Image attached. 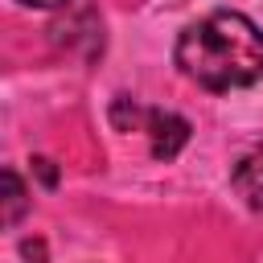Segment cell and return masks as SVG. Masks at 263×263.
I'll return each mask as SVG.
<instances>
[{
	"instance_id": "obj_1",
	"label": "cell",
	"mask_w": 263,
	"mask_h": 263,
	"mask_svg": "<svg viewBox=\"0 0 263 263\" xmlns=\"http://www.w3.org/2000/svg\"><path fill=\"white\" fill-rule=\"evenodd\" d=\"M173 58L189 82L238 90L263 78V29L242 12H210L177 37Z\"/></svg>"
},
{
	"instance_id": "obj_2",
	"label": "cell",
	"mask_w": 263,
	"mask_h": 263,
	"mask_svg": "<svg viewBox=\"0 0 263 263\" xmlns=\"http://www.w3.org/2000/svg\"><path fill=\"white\" fill-rule=\"evenodd\" d=\"M144 127H148V140H152V156L156 160H173L185 140H189V123L173 111H148L144 115Z\"/></svg>"
},
{
	"instance_id": "obj_3",
	"label": "cell",
	"mask_w": 263,
	"mask_h": 263,
	"mask_svg": "<svg viewBox=\"0 0 263 263\" xmlns=\"http://www.w3.org/2000/svg\"><path fill=\"white\" fill-rule=\"evenodd\" d=\"M234 189H238V197H242L251 210L263 214V148H255L251 156L238 160V168H234Z\"/></svg>"
},
{
	"instance_id": "obj_4",
	"label": "cell",
	"mask_w": 263,
	"mask_h": 263,
	"mask_svg": "<svg viewBox=\"0 0 263 263\" xmlns=\"http://www.w3.org/2000/svg\"><path fill=\"white\" fill-rule=\"evenodd\" d=\"M0 185H4V226H12V222L25 214L29 193H25L21 177H16V168H4V173H0Z\"/></svg>"
},
{
	"instance_id": "obj_5",
	"label": "cell",
	"mask_w": 263,
	"mask_h": 263,
	"mask_svg": "<svg viewBox=\"0 0 263 263\" xmlns=\"http://www.w3.org/2000/svg\"><path fill=\"white\" fill-rule=\"evenodd\" d=\"M25 263H45V242H41V238L25 242Z\"/></svg>"
},
{
	"instance_id": "obj_6",
	"label": "cell",
	"mask_w": 263,
	"mask_h": 263,
	"mask_svg": "<svg viewBox=\"0 0 263 263\" xmlns=\"http://www.w3.org/2000/svg\"><path fill=\"white\" fill-rule=\"evenodd\" d=\"M33 164H37V173H41V181H45V185H53V181H58V173H53V164H49V160H33Z\"/></svg>"
},
{
	"instance_id": "obj_7",
	"label": "cell",
	"mask_w": 263,
	"mask_h": 263,
	"mask_svg": "<svg viewBox=\"0 0 263 263\" xmlns=\"http://www.w3.org/2000/svg\"><path fill=\"white\" fill-rule=\"evenodd\" d=\"M21 4H33V8H62V4H70V0H21Z\"/></svg>"
}]
</instances>
